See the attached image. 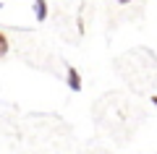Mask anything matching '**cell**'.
I'll use <instances>...</instances> for the list:
<instances>
[{
    "label": "cell",
    "instance_id": "obj_6",
    "mask_svg": "<svg viewBox=\"0 0 157 154\" xmlns=\"http://www.w3.org/2000/svg\"><path fill=\"white\" fill-rule=\"evenodd\" d=\"M3 6H6V3H3V0H0V8H3Z\"/></svg>",
    "mask_w": 157,
    "mask_h": 154
},
{
    "label": "cell",
    "instance_id": "obj_2",
    "mask_svg": "<svg viewBox=\"0 0 157 154\" xmlns=\"http://www.w3.org/2000/svg\"><path fill=\"white\" fill-rule=\"evenodd\" d=\"M34 16H37V21H47V16H50V6H47V0H34Z\"/></svg>",
    "mask_w": 157,
    "mask_h": 154
},
{
    "label": "cell",
    "instance_id": "obj_4",
    "mask_svg": "<svg viewBox=\"0 0 157 154\" xmlns=\"http://www.w3.org/2000/svg\"><path fill=\"white\" fill-rule=\"evenodd\" d=\"M152 105H155V107H157V97H152Z\"/></svg>",
    "mask_w": 157,
    "mask_h": 154
},
{
    "label": "cell",
    "instance_id": "obj_5",
    "mask_svg": "<svg viewBox=\"0 0 157 154\" xmlns=\"http://www.w3.org/2000/svg\"><path fill=\"white\" fill-rule=\"evenodd\" d=\"M118 3H131V0H118Z\"/></svg>",
    "mask_w": 157,
    "mask_h": 154
},
{
    "label": "cell",
    "instance_id": "obj_1",
    "mask_svg": "<svg viewBox=\"0 0 157 154\" xmlns=\"http://www.w3.org/2000/svg\"><path fill=\"white\" fill-rule=\"evenodd\" d=\"M66 81H68V89H71V92H81V86H84V84H81V73H78L76 66H71V63L66 66Z\"/></svg>",
    "mask_w": 157,
    "mask_h": 154
},
{
    "label": "cell",
    "instance_id": "obj_3",
    "mask_svg": "<svg viewBox=\"0 0 157 154\" xmlns=\"http://www.w3.org/2000/svg\"><path fill=\"white\" fill-rule=\"evenodd\" d=\"M8 50H11V42H8V37L3 32H0V60H3V58L8 55Z\"/></svg>",
    "mask_w": 157,
    "mask_h": 154
}]
</instances>
